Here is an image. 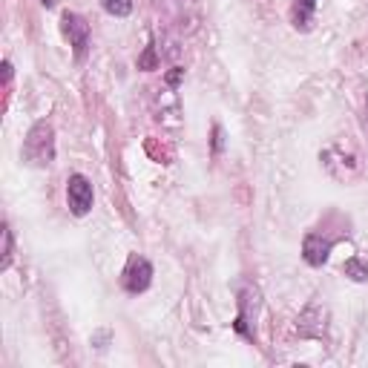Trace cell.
Returning a JSON list of instances; mask_svg holds the SVG:
<instances>
[{"label": "cell", "mask_w": 368, "mask_h": 368, "mask_svg": "<svg viewBox=\"0 0 368 368\" xmlns=\"http://www.w3.org/2000/svg\"><path fill=\"white\" fill-rule=\"evenodd\" d=\"M221 150V127H213V153Z\"/></svg>", "instance_id": "13"}, {"label": "cell", "mask_w": 368, "mask_h": 368, "mask_svg": "<svg viewBox=\"0 0 368 368\" xmlns=\"http://www.w3.org/2000/svg\"><path fill=\"white\" fill-rule=\"evenodd\" d=\"M67 204L75 216H87L92 210V184L87 175L72 173L67 182Z\"/></svg>", "instance_id": "3"}, {"label": "cell", "mask_w": 368, "mask_h": 368, "mask_svg": "<svg viewBox=\"0 0 368 368\" xmlns=\"http://www.w3.org/2000/svg\"><path fill=\"white\" fill-rule=\"evenodd\" d=\"M256 308H259V291L248 285L245 291H242V296H239V316H236V323H233V328L242 334V337H253L250 316L256 319Z\"/></svg>", "instance_id": "5"}, {"label": "cell", "mask_w": 368, "mask_h": 368, "mask_svg": "<svg viewBox=\"0 0 368 368\" xmlns=\"http://www.w3.org/2000/svg\"><path fill=\"white\" fill-rule=\"evenodd\" d=\"M362 130H365V136H368V98H365V116H362Z\"/></svg>", "instance_id": "16"}, {"label": "cell", "mask_w": 368, "mask_h": 368, "mask_svg": "<svg viewBox=\"0 0 368 368\" xmlns=\"http://www.w3.org/2000/svg\"><path fill=\"white\" fill-rule=\"evenodd\" d=\"M182 75H184V69H175V72H170V75H167V84H170V87H175V84L182 81Z\"/></svg>", "instance_id": "14"}, {"label": "cell", "mask_w": 368, "mask_h": 368, "mask_svg": "<svg viewBox=\"0 0 368 368\" xmlns=\"http://www.w3.org/2000/svg\"><path fill=\"white\" fill-rule=\"evenodd\" d=\"M0 236H3V259H0V270H9L12 268V256H14V239H12V228L3 225V230H0Z\"/></svg>", "instance_id": "11"}, {"label": "cell", "mask_w": 368, "mask_h": 368, "mask_svg": "<svg viewBox=\"0 0 368 368\" xmlns=\"http://www.w3.org/2000/svg\"><path fill=\"white\" fill-rule=\"evenodd\" d=\"M61 32H63V38L69 41L75 58L84 61L87 52H89V23L81 18V14L67 12V14L61 18Z\"/></svg>", "instance_id": "2"}, {"label": "cell", "mask_w": 368, "mask_h": 368, "mask_svg": "<svg viewBox=\"0 0 368 368\" xmlns=\"http://www.w3.org/2000/svg\"><path fill=\"white\" fill-rule=\"evenodd\" d=\"M155 67H158V58H155V46L150 43L147 50H144V55L138 58V69H147V72H150V69H155Z\"/></svg>", "instance_id": "12"}, {"label": "cell", "mask_w": 368, "mask_h": 368, "mask_svg": "<svg viewBox=\"0 0 368 368\" xmlns=\"http://www.w3.org/2000/svg\"><path fill=\"white\" fill-rule=\"evenodd\" d=\"M331 248L334 242L323 233H308L305 242H302V259H305L311 268H323L331 256Z\"/></svg>", "instance_id": "6"}, {"label": "cell", "mask_w": 368, "mask_h": 368, "mask_svg": "<svg viewBox=\"0 0 368 368\" xmlns=\"http://www.w3.org/2000/svg\"><path fill=\"white\" fill-rule=\"evenodd\" d=\"M153 282V265L144 256H133L124 268V288L127 294H144Z\"/></svg>", "instance_id": "4"}, {"label": "cell", "mask_w": 368, "mask_h": 368, "mask_svg": "<svg viewBox=\"0 0 368 368\" xmlns=\"http://www.w3.org/2000/svg\"><path fill=\"white\" fill-rule=\"evenodd\" d=\"M41 3H43L46 9H55V6H58V0H41Z\"/></svg>", "instance_id": "17"}, {"label": "cell", "mask_w": 368, "mask_h": 368, "mask_svg": "<svg viewBox=\"0 0 368 368\" xmlns=\"http://www.w3.org/2000/svg\"><path fill=\"white\" fill-rule=\"evenodd\" d=\"M316 14V0H294L291 3V23L299 32H308Z\"/></svg>", "instance_id": "8"}, {"label": "cell", "mask_w": 368, "mask_h": 368, "mask_svg": "<svg viewBox=\"0 0 368 368\" xmlns=\"http://www.w3.org/2000/svg\"><path fill=\"white\" fill-rule=\"evenodd\" d=\"M343 274L354 282H368V262L360 259V256H351V259L343 265Z\"/></svg>", "instance_id": "9"}, {"label": "cell", "mask_w": 368, "mask_h": 368, "mask_svg": "<svg viewBox=\"0 0 368 368\" xmlns=\"http://www.w3.org/2000/svg\"><path fill=\"white\" fill-rule=\"evenodd\" d=\"M296 334L299 337H305V340H323L325 337V308L311 305L305 314L299 316Z\"/></svg>", "instance_id": "7"}, {"label": "cell", "mask_w": 368, "mask_h": 368, "mask_svg": "<svg viewBox=\"0 0 368 368\" xmlns=\"http://www.w3.org/2000/svg\"><path fill=\"white\" fill-rule=\"evenodd\" d=\"M3 78H6V84L12 81V63L9 61H3Z\"/></svg>", "instance_id": "15"}, {"label": "cell", "mask_w": 368, "mask_h": 368, "mask_svg": "<svg viewBox=\"0 0 368 368\" xmlns=\"http://www.w3.org/2000/svg\"><path fill=\"white\" fill-rule=\"evenodd\" d=\"M101 6L107 14H113V18H127V14L133 12V0H101Z\"/></svg>", "instance_id": "10"}, {"label": "cell", "mask_w": 368, "mask_h": 368, "mask_svg": "<svg viewBox=\"0 0 368 368\" xmlns=\"http://www.w3.org/2000/svg\"><path fill=\"white\" fill-rule=\"evenodd\" d=\"M23 162L32 167H50L55 162V130L50 121H35L21 147Z\"/></svg>", "instance_id": "1"}]
</instances>
